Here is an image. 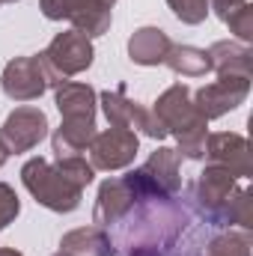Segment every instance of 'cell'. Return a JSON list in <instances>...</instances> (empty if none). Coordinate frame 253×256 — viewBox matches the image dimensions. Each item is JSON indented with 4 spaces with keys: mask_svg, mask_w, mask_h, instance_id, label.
Segmentation results:
<instances>
[{
    "mask_svg": "<svg viewBox=\"0 0 253 256\" xmlns=\"http://www.w3.org/2000/svg\"><path fill=\"white\" fill-rule=\"evenodd\" d=\"M60 250L68 256H116L114 238L102 226H78L60 238Z\"/></svg>",
    "mask_w": 253,
    "mask_h": 256,
    "instance_id": "obj_17",
    "label": "cell"
},
{
    "mask_svg": "<svg viewBox=\"0 0 253 256\" xmlns=\"http://www.w3.org/2000/svg\"><path fill=\"white\" fill-rule=\"evenodd\" d=\"M54 256H68V254H63V250H57V254H54Z\"/></svg>",
    "mask_w": 253,
    "mask_h": 256,
    "instance_id": "obj_32",
    "label": "cell"
},
{
    "mask_svg": "<svg viewBox=\"0 0 253 256\" xmlns=\"http://www.w3.org/2000/svg\"><path fill=\"white\" fill-rule=\"evenodd\" d=\"M250 96V78L244 74H220L218 80L200 86L194 92V104L196 110L212 122V120H220L226 116L230 110L242 108Z\"/></svg>",
    "mask_w": 253,
    "mask_h": 256,
    "instance_id": "obj_9",
    "label": "cell"
},
{
    "mask_svg": "<svg viewBox=\"0 0 253 256\" xmlns=\"http://www.w3.org/2000/svg\"><path fill=\"white\" fill-rule=\"evenodd\" d=\"M0 256H24V254H18V250H12V248H0Z\"/></svg>",
    "mask_w": 253,
    "mask_h": 256,
    "instance_id": "obj_30",
    "label": "cell"
},
{
    "mask_svg": "<svg viewBox=\"0 0 253 256\" xmlns=\"http://www.w3.org/2000/svg\"><path fill=\"white\" fill-rule=\"evenodd\" d=\"M48 116L45 110L33 108V104H21L15 108L3 126H0V143L6 146L9 155H21V152H30L36 149L45 137H48Z\"/></svg>",
    "mask_w": 253,
    "mask_h": 256,
    "instance_id": "obj_10",
    "label": "cell"
},
{
    "mask_svg": "<svg viewBox=\"0 0 253 256\" xmlns=\"http://www.w3.org/2000/svg\"><path fill=\"white\" fill-rule=\"evenodd\" d=\"M21 185L27 188V194L48 212H57V214H68L80 206V196L84 191H78L74 185H68L63 176L57 173V167L36 155L30 158L24 167H21Z\"/></svg>",
    "mask_w": 253,
    "mask_h": 256,
    "instance_id": "obj_4",
    "label": "cell"
},
{
    "mask_svg": "<svg viewBox=\"0 0 253 256\" xmlns=\"http://www.w3.org/2000/svg\"><path fill=\"white\" fill-rule=\"evenodd\" d=\"M116 0H39V9L48 21H68L72 30L98 39L114 24Z\"/></svg>",
    "mask_w": 253,
    "mask_h": 256,
    "instance_id": "obj_7",
    "label": "cell"
},
{
    "mask_svg": "<svg viewBox=\"0 0 253 256\" xmlns=\"http://www.w3.org/2000/svg\"><path fill=\"white\" fill-rule=\"evenodd\" d=\"M152 114L161 120V126L167 134L176 137V152L179 158L188 161H202L206 158V137H208V120L196 110L194 104V90L185 84H173L167 86Z\"/></svg>",
    "mask_w": 253,
    "mask_h": 256,
    "instance_id": "obj_2",
    "label": "cell"
},
{
    "mask_svg": "<svg viewBox=\"0 0 253 256\" xmlns=\"http://www.w3.org/2000/svg\"><path fill=\"white\" fill-rule=\"evenodd\" d=\"M21 214V200L12 185L0 182V230H6L9 224H15V218Z\"/></svg>",
    "mask_w": 253,
    "mask_h": 256,
    "instance_id": "obj_27",
    "label": "cell"
},
{
    "mask_svg": "<svg viewBox=\"0 0 253 256\" xmlns=\"http://www.w3.org/2000/svg\"><path fill=\"white\" fill-rule=\"evenodd\" d=\"M134 202H137V194L128 185L126 176H120V179H104V182L98 185V194H96L92 224L102 226V230H110Z\"/></svg>",
    "mask_w": 253,
    "mask_h": 256,
    "instance_id": "obj_13",
    "label": "cell"
},
{
    "mask_svg": "<svg viewBox=\"0 0 253 256\" xmlns=\"http://www.w3.org/2000/svg\"><path fill=\"white\" fill-rule=\"evenodd\" d=\"M176 42L161 27H140L128 36V60L137 66H164Z\"/></svg>",
    "mask_w": 253,
    "mask_h": 256,
    "instance_id": "obj_15",
    "label": "cell"
},
{
    "mask_svg": "<svg viewBox=\"0 0 253 256\" xmlns=\"http://www.w3.org/2000/svg\"><path fill=\"white\" fill-rule=\"evenodd\" d=\"M250 230H220L212 238H206L200 256H250Z\"/></svg>",
    "mask_w": 253,
    "mask_h": 256,
    "instance_id": "obj_19",
    "label": "cell"
},
{
    "mask_svg": "<svg viewBox=\"0 0 253 256\" xmlns=\"http://www.w3.org/2000/svg\"><path fill=\"white\" fill-rule=\"evenodd\" d=\"M6 161H9V152H6V146H3V143H0V167H3V164H6Z\"/></svg>",
    "mask_w": 253,
    "mask_h": 256,
    "instance_id": "obj_29",
    "label": "cell"
},
{
    "mask_svg": "<svg viewBox=\"0 0 253 256\" xmlns=\"http://www.w3.org/2000/svg\"><path fill=\"white\" fill-rule=\"evenodd\" d=\"M224 24L230 27V33L236 36V42H244V45H253V3H242L238 9H232Z\"/></svg>",
    "mask_w": 253,
    "mask_h": 256,
    "instance_id": "obj_24",
    "label": "cell"
},
{
    "mask_svg": "<svg viewBox=\"0 0 253 256\" xmlns=\"http://www.w3.org/2000/svg\"><path fill=\"white\" fill-rule=\"evenodd\" d=\"M131 131H140L143 137H152V140H164L167 137V131L161 126V120L152 114V108H143V104H137L134 102V110H131Z\"/></svg>",
    "mask_w": 253,
    "mask_h": 256,
    "instance_id": "obj_25",
    "label": "cell"
},
{
    "mask_svg": "<svg viewBox=\"0 0 253 256\" xmlns=\"http://www.w3.org/2000/svg\"><path fill=\"white\" fill-rule=\"evenodd\" d=\"M108 232L122 256H200L208 226L176 196H143Z\"/></svg>",
    "mask_w": 253,
    "mask_h": 256,
    "instance_id": "obj_1",
    "label": "cell"
},
{
    "mask_svg": "<svg viewBox=\"0 0 253 256\" xmlns=\"http://www.w3.org/2000/svg\"><path fill=\"white\" fill-rule=\"evenodd\" d=\"M96 137V120H63L51 134V149L57 158L84 155Z\"/></svg>",
    "mask_w": 253,
    "mask_h": 256,
    "instance_id": "obj_18",
    "label": "cell"
},
{
    "mask_svg": "<svg viewBox=\"0 0 253 256\" xmlns=\"http://www.w3.org/2000/svg\"><path fill=\"white\" fill-rule=\"evenodd\" d=\"M250 143L244 134L236 131H218L206 137V158L208 164L226 167L236 179H250L253 176V161H250Z\"/></svg>",
    "mask_w": 253,
    "mask_h": 256,
    "instance_id": "obj_12",
    "label": "cell"
},
{
    "mask_svg": "<svg viewBox=\"0 0 253 256\" xmlns=\"http://www.w3.org/2000/svg\"><path fill=\"white\" fill-rule=\"evenodd\" d=\"M98 104H102V114H104L108 126H114V128H128L131 126L134 102L126 96V84L116 86V90H104V92H98Z\"/></svg>",
    "mask_w": 253,
    "mask_h": 256,
    "instance_id": "obj_22",
    "label": "cell"
},
{
    "mask_svg": "<svg viewBox=\"0 0 253 256\" xmlns=\"http://www.w3.org/2000/svg\"><path fill=\"white\" fill-rule=\"evenodd\" d=\"M36 57H39V63L45 68V74H48V84L57 90L68 78H74V74H80V72H86L92 66L96 48H92V39L90 36H84L78 30H63Z\"/></svg>",
    "mask_w": 253,
    "mask_h": 256,
    "instance_id": "obj_5",
    "label": "cell"
},
{
    "mask_svg": "<svg viewBox=\"0 0 253 256\" xmlns=\"http://www.w3.org/2000/svg\"><path fill=\"white\" fill-rule=\"evenodd\" d=\"M164 66L170 72L182 74V78H202L208 72V57L196 45H173L170 54H167V60H164Z\"/></svg>",
    "mask_w": 253,
    "mask_h": 256,
    "instance_id": "obj_20",
    "label": "cell"
},
{
    "mask_svg": "<svg viewBox=\"0 0 253 256\" xmlns=\"http://www.w3.org/2000/svg\"><path fill=\"white\" fill-rule=\"evenodd\" d=\"M57 173L63 176L68 185H74L78 191H84L92 179H96V167L84 158V155H68V158H57Z\"/></svg>",
    "mask_w": 253,
    "mask_h": 256,
    "instance_id": "obj_23",
    "label": "cell"
},
{
    "mask_svg": "<svg viewBox=\"0 0 253 256\" xmlns=\"http://www.w3.org/2000/svg\"><path fill=\"white\" fill-rule=\"evenodd\" d=\"M0 90L9 102H36L45 96V90H51L48 74L39 63V57H15L3 66L0 74Z\"/></svg>",
    "mask_w": 253,
    "mask_h": 256,
    "instance_id": "obj_11",
    "label": "cell"
},
{
    "mask_svg": "<svg viewBox=\"0 0 253 256\" xmlns=\"http://www.w3.org/2000/svg\"><path fill=\"white\" fill-rule=\"evenodd\" d=\"M242 3H248V0H208V12H214L220 21L232 12V9H238Z\"/></svg>",
    "mask_w": 253,
    "mask_h": 256,
    "instance_id": "obj_28",
    "label": "cell"
},
{
    "mask_svg": "<svg viewBox=\"0 0 253 256\" xmlns=\"http://www.w3.org/2000/svg\"><path fill=\"white\" fill-rule=\"evenodd\" d=\"M167 6L188 27H196L208 18V0H167Z\"/></svg>",
    "mask_w": 253,
    "mask_h": 256,
    "instance_id": "obj_26",
    "label": "cell"
},
{
    "mask_svg": "<svg viewBox=\"0 0 253 256\" xmlns=\"http://www.w3.org/2000/svg\"><path fill=\"white\" fill-rule=\"evenodd\" d=\"M6 3H18V0H0V6H6Z\"/></svg>",
    "mask_w": 253,
    "mask_h": 256,
    "instance_id": "obj_31",
    "label": "cell"
},
{
    "mask_svg": "<svg viewBox=\"0 0 253 256\" xmlns=\"http://www.w3.org/2000/svg\"><path fill=\"white\" fill-rule=\"evenodd\" d=\"M232 226L253 230V191L248 185H238L232 191L224 214H220V230H232Z\"/></svg>",
    "mask_w": 253,
    "mask_h": 256,
    "instance_id": "obj_21",
    "label": "cell"
},
{
    "mask_svg": "<svg viewBox=\"0 0 253 256\" xmlns=\"http://www.w3.org/2000/svg\"><path fill=\"white\" fill-rule=\"evenodd\" d=\"M236 188H238V179L226 167L206 164V170L185 185V206L208 230H220V214Z\"/></svg>",
    "mask_w": 253,
    "mask_h": 256,
    "instance_id": "obj_3",
    "label": "cell"
},
{
    "mask_svg": "<svg viewBox=\"0 0 253 256\" xmlns=\"http://www.w3.org/2000/svg\"><path fill=\"white\" fill-rule=\"evenodd\" d=\"M54 104L63 120H96L98 110V92L90 84L66 80L54 90Z\"/></svg>",
    "mask_w": 253,
    "mask_h": 256,
    "instance_id": "obj_16",
    "label": "cell"
},
{
    "mask_svg": "<svg viewBox=\"0 0 253 256\" xmlns=\"http://www.w3.org/2000/svg\"><path fill=\"white\" fill-rule=\"evenodd\" d=\"M90 164L96 170L114 173V170H126L134 164L137 152H140V137L131 128H104L96 131L92 143H90Z\"/></svg>",
    "mask_w": 253,
    "mask_h": 256,
    "instance_id": "obj_8",
    "label": "cell"
},
{
    "mask_svg": "<svg viewBox=\"0 0 253 256\" xmlns=\"http://www.w3.org/2000/svg\"><path fill=\"white\" fill-rule=\"evenodd\" d=\"M208 72H214L218 78L220 74H244L253 78V48L244 42H236V39H220L214 42L208 51Z\"/></svg>",
    "mask_w": 253,
    "mask_h": 256,
    "instance_id": "obj_14",
    "label": "cell"
},
{
    "mask_svg": "<svg viewBox=\"0 0 253 256\" xmlns=\"http://www.w3.org/2000/svg\"><path fill=\"white\" fill-rule=\"evenodd\" d=\"M128 185L134 188L137 200L143 196H179L182 191V158L170 146H158L143 167L126 173Z\"/></svg>",
    "mask_w": 253,
    "mask_h": 256,
    "instance_id": "obj_6",
    "label": "cell"
}]
</instances>
